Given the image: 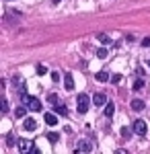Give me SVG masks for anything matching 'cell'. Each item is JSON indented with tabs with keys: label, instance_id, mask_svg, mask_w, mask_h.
I'll list each match as a JSON object with an SVG mask.
<instances>
[{
	"label": "cell",
	"instance_id": "obj_1",
	"mask_svg": "<svg viewBox=\"0 0 150 154\" xmlns=\"http://www.w3.org/2000/svg\"><path fill=\"white\" fill-rule=\"evenodd\" d=\"M21 101H23V103H25L27 107H29L31 111H35V113L43 109V105H41V101H39L37 97H31V95H27V93H23V95H21Z\"/></svg>",
	"mask_w": 150,
	"mask_h": 154
},
{
	"label": "cell",
	"instance_id": "obj_2",
	"mask_svg": "<svg viewBox=\"0 0 150 154\" xmlns=\"http://www.w3.org/2000/svg\"><path fill=\"white\" fill-rule=\"evenodd\" d=\"M76 103H78V105H76V109H78V113H82V115H84V113L89 111V105H91V99H89V95H84V93H82V95H78V99H76Z\"/></svg>",
	"mask_w": 150,
	"mask_h": 154
},
{
	"label": "cell",
	"instance_id": "obj_3",
	"mask_svg": "<svg viewBox=\"0 0 150 154\" xmlns=\"http://www.w3.org/2000/svg\"><path fill=\"white\" fill-rule=\"evenodd\" d=\"M146 130H148V125H146V121H144V119H136V121H134V131H136L138 136H144Z\"/></svg>",
	"mask_w": 150,
	"mask_h": 154
},
{
	"label": "cell",
	"instance_id": "obj_4",
	"mask_svg": "<svg viewBox=\"0 0 150 154\" xmlns=\"http://www.w3.org/2000/svg\"><path fill=\"white\" fill-rule=\"evenodd\" d=\"M92 105L95 107H105L107 105V97H105L103 93H97V95L92 97Z\"/></svg>",
	"mask_w": 150,
	"mask_h": 154
},
{
	"label": "cell",
	"instance_id": "obj_5",
	"mask_svg": "<svg viewBox=\"0 0 150 154\" xmlns=\"http://www.w3.org/2000/svg\"><path fill=\"white\" fill-rule=\"evenodd\" d=\"M17 146H19V152H31V150H33V144L27 142V140H19Z\"/></svg>",
	"mask_w": 150,
	"mask_h": 154
},
{
	"label": "cell",
	"instance_id": "obj_6",
	"mask_svg": "<svg viewBox=\"0 0 150 154\" xmlns=\"http://www.w3.org/2000/svg\"><path fill=\"white\" fill-rule=\"evenodd\" d=\"M23 125H25V130H27V131H35V130H37V121H35L33 117H27Z\"/></svg>",
	"mask_w": 150,
	"mask_h": 154
},
{
	"label": "cell",
	"instance_id": "obj_7",
	"mask_svg": "<svg viewBox=\"0 0 150 154\" xmlns=\"http://www.w3.org/2000/svg\"><path fill=\"white\" fill-rule=\"evenodd\" d=\"M92 150V144L89 140H80L78 142V152H91Z\"/></svg>",
	"mask_w": 150,
	"mask_h": 154
},
{
	"label": "cell",
	"instance_id": "obj_8",
	"mask_svg": "<svg viewBox=\"0 0 150 154\" xmlns=\"http://www.w3.org/2000/svg\"><path fill=\"white\" fill-rule=\"evenodd\" d=\"M45 123L47 125H56V123H58V115H56V113H45Z\"/></svg>",
	"mask_w": 150,
	"mask_h": 154
},
{
	"label": "cell",
	"instance_id": "obj_9",
	"mask_svg": "<svg viewBox=\"0 0 150 154\" xmlns=\"http://www.w3.org/2000/svg\"><path fill=\"white\" fill-rule=\"evenodd\" d=\"M64 84H66V91H74V78H72V74L64 76Z\"/></svg>",
	"mask_w": 150,
	"mask_h": 154
},
{
	"label": "cell",
	"instance_id": "obj_10",
	"mask_svg": "<svg viewBox=\"0 0 150 154\" xmlns=\"http://www.w3.org/2000/svg\"><path fill=\"white\" fill-rule=\"evenodd\" d=\"M144 101H142V99H134V101H132V109H134V111H144Z\"/></svg>",
	"mask_w": 150,
	"mask_h": 154
},
{
	"label": "cell",
	"instance_id": "obj_11",
	"mask_svg": "<svg viewBox=\"0 0 150 154\" xmlns=\"http://www.w3.org/2000/svg\"><path fill=\"white\" fill-rule=\"evenodd\" d=\"M95 78H97L99 82H107V80H109L111 76H109V74H107L105 70H101V72H97V76H95Z\"/></svg>",
	"mask_w": 150,
	"mask_h": 154
},
{
	"label": "cell",
	"instance_id": "obj_12",
	"mask_svg": "<svg viewBox=\"0 0 150 154\" xmlns=\"http://www.w3.org/2000/svg\"><path fill=\"white\" fill-rule=\"evenodd\" d=\"M47 103H49V105H54V107H56V105L60 103V97L56 95V93H49V95H47Z\"/></svg>",
	"mask_w": 150,
	"mask_h": 154
},
{
	"label": "cell",
	"instance_id": "obj_13",
	"mask_svg": "<svg viewBox=\"0 0 150 154\" xmlns=\"http://www.w3.org/2000/svg\"><path fill=\"white\" fill-rule=\"evenodd\" d=\"M113 113H115V105H113V103H107V105H105V115H107V117H113Z\"/></svg>",
	"mask_w": 150,
	"mask_h": 154
},
{
	"label": "cell",
	"instance_id": "obj_14",
	"mask_svg": "<svg viewBox=\"0 0 150 154\" xmlns=\"http://www.w3.org/2000/svg\"><path fill=\"white\" fill-rule=\"evenodd\" d=\"M27 109H29L27 105H25V107H17V109H14V115H17V117H21V119H23L25 115H27Z\"/></svg>",
	"mask_w": 150,
	"mask_h": 154
},
{
	"label": "cell",
	"instance_id": "obj_15",
	"mask_svg": "<svg viewBox=\"0 0 150 154\" xmlns=\"http://www.w3.org/2000/svg\"><path fill=\"white\" fill-rule=\"evenodd\" d=\"M12 82H14V86H17V88H21V91H25V82H23V76H14V78H12Z\"/></svg>",
	"mask_w": 150,
	"mask_h": 154
},
{
	"label": "cell",
	"instance_id": "obj_16",
	"mask_svg": "<svg viewBox=\"0 0 150 154\" xmlns=\"http://www.w3.org/2000/svg\"><path fill=\"white\" fill-rule=\"evenodd\" d=\"M56 111H58L60 115H68V107L62 105V103H58V105H56Z\"/></svg>",
	"mask_w": 150,
	"mask_h": 154
},
{
	"label": "cell",
	"instance_id": "obj_17",
	"mask_svg": "<svg viewBox=\"0 0 150 154\" xmlns=\"http://www.w3.org/2000/svg\"><path fill=\"white\" fill-rule=\"evenodd\" d=\"M58 136H60V134H56V131H49V134H47V140H49L52 144H56V142H58Z\"/></svg>",
	"mask_w": 150,
	"mask_h": 154
},
{
	"label": "cell",
	"instance_id": "obj_18",
	"mask_svg": "<svg viewBox=\"0 0 150 154\" xmlns=\"http://www.w3.org/2000/svg\"><path fill=\"white\" fill-rule=\"evenodd\" d=\"M99 41H101V43H105V45H109V43H111L109 35H105V33H101V35H99Z\"/></svg>",
	"mask_w": 150,
	"mask_h": 154
},
{
	"label": "cell",
	"instance_id": "obj_19",
	"mask_svg": "<svg viewBox=\"0 0 150 154\" xmlns=\"http://www.w3.org/2000/svg\"><path fill=\"white\" fill-rule=\"evenodd\" d=\"M107 54H109V51H107L105 48H101L99 51H97V58H99V60H105V58H107Z\"/></svg>",
	"mask_w": 150,
	"mask_h": 154
},
{
	"label": "cell",
	"instance_id": "obj_20",
	"mask_svg": "<svg viewBox=\"0 0 150 154\" xmlns=\"http://www.w3.org/2000/svg\"><path fill=\"white\" fill-rule=\"evenodd\" d=\"M37 74H39V76H43V74H47V68L43 66V64H39V66H37Z\"/></svg>",
	"mask_w": 150,
	"mask_h": 154
},
{
	"label": "cell",
	"instance_id": "obj_21",
	"mask_svg": "<svg viewBox=\"0 0 150 154\" xmlns=\"http://www.w3.org/2000/svg\"><path fill=\"white\" fill-rule=\"evenodd\" d=\"M134 88H136V91H140V88H144V80H142V78H138V80L134 82Z\"/></svg>",
	"mask_w": 150,
	"mask_h": 154
},
{
	"label": "cell",
	"instance_id": "obj_22",
	"mask_svg": "<svg viewBox=\"0 0 150 154\" xmlns=\"http://www.w3.org/2000/svg\"><path fill=\"white\" fill-rule=\"evenodd\" d=\"M111 82H113V84L121 82V74H113V76H111Z\"/></svg>",
	"mask_w": 150,
	"mask_h": 154
},
{
	"label": "cell",
	"instance_id": "obj_23",
	"mask_svg": "<svg viewBox=\"0 0 150 154\" xmlns=\"http://www.w3.org/2000/svg\"><path fill=\"white\" fill-rule=\"evenodd\" d=\"M119 134H121V138H130V128H121Z\"/></svg>",
	"mask_w": 150,
	"mask_h": 154
},
{
	"label": "cell",
	"instance_id": "obj_24",
	"mask_svg": "<svg viewBox=\"0 0 150 154\" xmlns=\"http://www.w3.org/2000/svg\"><path fill=\"white\" fill-rule=\"evenodd\" d=\"M6 111H8V101L4 99V101H2V113H6Z\"/></svg>",
	"mask_w": 150,
	"mask_h": 154
},
{
	"label": "cell",
	"instance_id": "obj_25",
	"mask_svg": "<svg viewBox=\"0 0 150 154\" xmlns=\"http://www.w3.org/2000/svg\"><path fill=\"white\" fill-rule=\"evenodd\" d=\"M142 45H144V48H148V45H150V37H146V39H142Z\"/></svg>",
	"mask_w": 150,
	"mask_h": 154
},
{
	"label": "cell",
	"instance_id": "obj_26",
	"mask_svg": "<svg viewBox=\"0 0 150 154\" xmlns=\"http://www.w3.org/2000/svg\"><path fill=\"white\" fill-rule=\"evenodd\" d=\"M6 144H8V146H12V144H14V138H11V136H8V138H6Z\"/></svg>",
	"mask_w": 150,
	"mask_h": 154
},
{
	"label": "cell",
	"instance_id": "obj_27",
	"mask_svg": "<svg viewBox=\"0 0 150 154\" xmlns=\"http://www.w3.org/2000/svg\"><path fill=\"white\" fill-rule=\"evenodd\" d=\"M58 2H62V0H54V4H58Z\"/></svg>",
	"mask_w": 150,
	"mask_h": 154
}]
</instances>
